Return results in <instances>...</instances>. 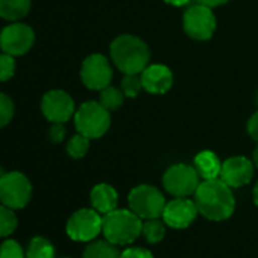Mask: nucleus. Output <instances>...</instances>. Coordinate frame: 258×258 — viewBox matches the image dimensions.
Segmentation results:
<instances>
[{
  "label": "nucleus",
  "mask_w": 258,
  "mask_h": 258,
  "mask_svg": "<svg viewBox=\"0 0 258 258\" xmlns=\"http://www.w3.org/2000/svg\"><path fill=\"white\" fill-rule=\"evenodd\" d=\"M253 166H256V169H258V146L253 151Z\"/></svg>",
  "instance_id": "obj_35"
},
{
  "label": "nucleus",
  "mask_w": 258,
  "mask_h": 258,
  "mask_svg": "<svg viewBox=\"0 0 258 258\" xmlns=\"http://www.w3.org/2000/svg\"><path fill=\"white\" fill-rule=\"evenodd\" d=\"M247 133L253 140L258 142V111L247 121Z\"/></svg>",
  "instance_id": "obj_31"
},
{
  "label": "nucleus",
  "mask_w": 258,
  "mask_h": 258,
  "mask_svg": "<svg viewBox=\"0 0 258 258\" xmlns=\"http://www.w3.org/2000/svg\"><path fill=\"white\" fill-rule=\"evenodd\" d=\"M143 90V81L140 73H126L121 79V91L126 97H136Z\"/></svg>",
  "instance_id": "obj_24"
},
{
  "label": "nucleus",
  "mask_w": 258,
  "mask_h": 258,
  "mask_svg": "<svg viewBox=\"0 0 258 258\" xmlns=\"http://www.w3.org/2000/svg\"><path fill=\"white\" fill-rule=\"evenodd\" d=\"M81 79L84 85L90 90H103L111 84L112 70L109 61L99 53L90 55L81 69Z\"/></svg>",
  "instance_id": "obj_11"
},
{
  "label": "nucleus",
  "mask_w": 258,
  "mask_h": 258,
  "mask_svg": "<svg viewBox=\"0 0 258 258\" xmlns=\"http://www.w3.org/2000/svg\"><path fill=\"white\" fill-rule=\"evenodd\" d=\"M195 204L205 219L220 222L232 216L235 208V199L231 187L220 178L204 179L195 193Z\"/></svg>",
  "instance_id": "obj_1"
},
{
  "label": "nucleus",
  "mask_w": 258,
  "mask_h": 258,
  "mask_svg": "<svg viewBox=\"0 0 258 258\" xmlns=\"http://www.w3.org/2000/svg\"><path fill=\"white\" fill-rule=\"evenodd\" d=\"M88 146H90V139L78 133L75 137L70 139V142L67 145V152H69V155L72 158L79 160V158H82L87 154Z\"/></svg>",
  "instance_id": "obj_25"
},
{
  "label": "nucleus",
  "mask_w": 258,
  "mask_h": 258,
  "mask_svg": "<svg viewBox=\"0 0 258 258\" xmlns=\"http://www.w3.org/2000/svg\"><path fill=\"white\" fill-rule=\"evenodd\" d=\"M16 73V61L13 55L2 53L0 55V82L11 79Z\"/></svg>",
  "instance_id": "obj_27"
},
{
  "label": "nucleus",
  "mask_w": 258,
  "mask_h": 258,
  "mask_svg": "<svg viewBox=\"0 0 258 258\" xmlns=\"http://www.w3.org/2000/svg\"><path fill=\"white\" fill-rule=\"evenodd\" d=\"M2 176H4V170L0 169V179H2Z\"/></svg>",
  "instance_id": "obj_36"
},
{
  "label": "nucleus",
  "mask_w": 258,
  "mask_h": 258,
  "mask_svg": "<svg viewBox=\"0 0 258 258\" xmlns=\"http://www.w3.org/2000/svg\"><path fill=\"white\" fill-rule=\"evenodd\" d=\"M198 213L199 211L196 208L195 201H190L187 198H176L166 204L163 211V220L166 225L175 229H184L195 222Z\"/></svg>",
  "instance_id": "obj_13"
},
{
  "label": "nucleus",
  "mask_w": 258,
  "mask_h": 258,
  "mask_svg": "<svg viewBox=\"0 0 258 258\" xmlns=\"http://www.w3.org/2000/svg\"><path fill=\"white\" fill-rule=\"evenodd\" d=\"M34 41V31L23 23H13L0 32V49L13 56H20L29 52Z\"/></svg>",
  "instance_id": "obj_10"
},
{
  "label": "nucleus",
  "mask_w": 258,
  "mask_h": 258,
  "mask_svg": "<svg viewBox=\"0 0 258 258\" xmlns=\"http://www.w3.org/2000/svg\"><path fill=\"white\" fill-rule=\"evenodd\" d=\"M64 136H66L64 124L62 123H53L52 127H50V139H52V142L59 143V142H62Z\"/></svg>",
  "instance_id": "obj_30"
},
{
  "label": "nucleus",
  "mask_w": 258,
  "mask_h": 258,
  "mask_svg": "<svg viewBox=\"0 0 258 258\" xmlns=\"http://www.w3.org/2000/svg\"><path fill=\"white\" fill-rule=\"evenodd\" d=\"M41 111L52 123H66L75 114L73 99L62 90H52L43 96Z\"/></svg>",
  "instance_id": "obj_12"
},
{
  "label": "nucleus",
  "mask_w": 258,
  "mask_h": 258,
  "mask_svg": "<svg viewBox=\"0 0 258 258\" xmlns=\"http://www.w3.org/2000/svg\"><path fill=\"white\" fill-rule=\"evenodd\" d=\"M17 228V216L13 208L0 205V237L11 235Z\"/></svg>",
  "instance_id": "obj_22"
},
{
  "label": "nucleus",
  "mask_w": 258,
  "mask_h": 258,
  "mask_svg": "<svg viewBox=\"0 0 258 258\" xmlns=\"http://www.w3.org/2000/svg\"><path fill=\"white\" fill-rule=\"evenodd\" d=\"M102 222L103 217L94 208H82L69 219L67 234L75 241H91L102 232Z\"/></svg>",
  "instance_id": "obj_8"
},
{
  "label": "nucleus",
  "mask_w": 258,
  "mask_h": 258,
  "mask_svg": "<svg viewBox=\"0 0 258 258\" xmlns=\"http://www.w3.org/2000/svg\"><path fill=\"white\" fill-rule=\"evenodd\" d=\"M164 188L175 198H188L196 193L199 187V173L195 167L187 164H175L167 169L163 176Z\"/></svg>",
  "instance_id": "obj_7"
},
{
  "label": "nucleus",
  "mask_w": 258,
  "mask_h": 258,
  "mask_svg": "<svg viewBox=\"0 0 258 258\" xmlns=\"http://www.w3.org/2000/svg\"><path fill=\"white\" fill-rule=\"evenodd\" d=\"M184 31L193 40H210L216 31V17L211 8L201 4L188 8L184 14Z\"/></svg>",
  "instance_id": "obj_9"
},
{
  "label": "nucleus",
  "mask_w": 258,
  "mask_h": 258,
  "mask_svg": "<svg viewBox=\"0 0 258 258\" xmlns=\"http://www.w3.org/2000/svg\"><path fill=\"white\" fill-rule=\"evenodd\" d=\"M123 91L108 85L103 90H100V105L103 108H106L108 111H114L117 109L121 103H123Z\"/></svg>",
  "instance_id": "obj_23"
},
{
  "label": "nucleus",
  "mask_w": 258,
  "mask_h": 258,
  "mask_svg": "<svg viewBox=\"0 0 258 258\" xmlns=\"http://www.w3.org/2000/svg\"><path fill=\"white\" fill-rule=\"evenodd\" d=\"M120 258H154V255L143 247H127L121 252Z\"/></svg>",
  "instance_id": "obj_29"
},
{
  "label": "nucleus",
  "mask_w": 258,
  "mask_h": 258,
  "mask_svg": "<svg viewBox=\"0 0 258 258\" xmlns=\"http://www.w3.org/2000/svg\"><path fill=\"white\" fill-rule=\"evenodd\" d=\"M31 10V0H0V17L19 22L28 16Z\"/></svg>",
  "instance_id": "obj_18"
},
{
  "label": "nucleus",
  "mask_w": 258,
  "mask_h": 258,
  "mask_svg": "<svg viewBox=\"0 0 258 258\" xmlns=\"http://www.w3.org/2000/svg\"><path fill=\"white\" fill-rule=\"evenodd\" d=\"M142 234L145 235V238L149 243H160L164 238V235H166L164 222H160L158 217L157 219H146V220H143Z\"/></svg>",
  "instance_id": "obj_21"
},
{
  "label": "nucleus",
  "mask_w": 258,
  "mask_h": 258,
  "mask_svg": "<svg viewBox=\"0 0 258 258\" xmlns=\"http://www.w3.org/2000/svg\"><path fill=\"white\" fill-rule=\"evenodd\" d=\"M75 124L79 134L88 139H99L111 124L109 111L100 102H85L75 112Z\"/></svg>",
  "instance_id": "obj_4"
},
{
  "label": "nucleus",
  "mask_w": 258,
  "mask_h": 258,
  "mask_svg": "<svg viewBox=\"0 0 258 258\" xmlns=\"http://www.w3.org/2000/svg\"><path fill=\"white\" fill-rule=\"evenodd\" d=\"M198 4L201 5H205V7H210V8H214V7H220L223 4H226L228 0H196Z\"/></svg>",
  "instance_id": "obj_32"
},
{
  "label": "nucleus",
  "mask_w": 258,
  "mask_h": 258,
  "mask_svg": "<svg viewBox=\"0 0 258 258\" xmlns=\"http://www.w3.org/2000/svg\"><path fill=\"white\" fill-rule=\"evenodd\" d=\"M129 202V210H133L140 219H157L163 216L166 201L161 191L152 185L143 184L129 193L127 198Z\"/></svg>",
  "instance_id": "obj_5"
},
{
  "label": "nucleus",
  "mask_w": 258,
  "mask_h": 258,
  "mask_svg": "<svg viewBox=\"0 0 258 258\" xmlns=\"http://www.w3.org/2000/svg\"><path fill=\"white\" fill-rule=\"evenodd\" d=\"M90 198H91L93 208L100 214H108L117 208V202H118L117 191L108 184H97L91 190Z\"/></svg>",
  "instance_id": "obj_16"
},
{
  "label": "nucleus",
  "mask_w": 258,
  "mask_h": 258,
  "mask_svg": "<svg viewBox=\"0 0 258 258\" xmlns=\"http://www.w3.org/2000/svg\"><path fill=\"white\" fill-rule=\"evenodd\" d=\"M143 228V219H140L133 210H112L103 214L102 232L105 238L117 246L131 244Z\"/></svg>",
  "instance_id": "obj_3"
},
{
  "label": "nucleus",
  "mask_w": 258,
  "mask_h": 258,
  "mask_svg": "<svg viewBox=\"0 0 258 258\" xmlns=\"http://www.w3.org/2000/svg\"><path fill=\"white\" fill-rule=\"evenodd\" d=\"M164 2L169 5H173V7H184L190 2V0H164Z\"/></svg>",
  "instance_id": "obj_33"
},
{
  "label": "nucleus",
  "mask_w": 258,
  "mask_h": 258,
  "mask_svg": "<svg viewBox=\"0 0 258 258\" xmlns=\"http://www.w3.org/2000/svg\"><path fill=\"white\" fill-rule=\"evenodd\" d=\"M31 195L32 185L23 173H4L2 179H0V201L4 205L13 210L25 208L31 201Z\"/></svg>",
  "instance_id": "obj_6"
},
{
  "label": "nucleus",
  "mask_w": 258,
  "mask_h": 258,
  "mask_svg": "<svg viewBox=\"0 0 258 258\" xmlns=\"http://www.w3.org/2000/svg\"><path fill=\"white\" fill-rule=\"evenodd\" d=\"M121 252L117 249V244L108 240L91 241L84 250V258H120Z\"/></svg>",
  "instance_id": "obj_19"
},
{
  "label": "nucleus",
  "mask_w": 258,
  "mask_h": 258,
  "mask_svg": "<svg viewBox=\"0 0 258 258\" xmlns=\"http://www.w3.org/2000/svg\"><path fill=\"white\" fill-rule=\"evenodd\" d=\"M0 258H25V252L16 240H7L0 246Z\"/></svg>",
  "instance_id": "obj_28"
},
{
  "label": "nucleus",
  "mask_w": 258,
  "mask_h": 258,
  "mask_svg": "<svg viewBox=\"0 0 258 258\" xmlns=\"http://www.w3.org/2000/svg\"><path fill=\"white\" fill-rule=\"evenodd\" d=\"M253 176V164L244 157H232L222 163L220 179L231 188H238L246 184Z\"/></svg>",
  "instance_id": "obj_14"
},
{
  "label": "nucleus",
  "mask_w": 258,
  "mask_h": 258,
  "mask_svg": "<svg viewBox=\"0 0 258 258\" xmlns=\"http://www.w3.org/2000/svg\"><path fill=\"white\" fill-rule=\"evenodd\" d=\"M111 58L120 72L142 73L149 62L148 44L136 35H120L111 43Z\"/></svg>",
  "instance_id": "obj_2"
},
{
  "label": "nucleus",
  "mask_w": 258,
  "mask_h": 258,
  "mask_svg": "<svg viewBox=\"0 0 258 258\" xmlns=\"http://www.w3.org/2000/svg\"><path fill=\"white\" fill-rule=\"evenodd\" d=\"M13 115H14L13 100L7 94L0 93V127L7 126L13 120Z\"/></svg>",
  "instance_id": "obj_26"
},
{
  "label": "nucleus",
  "mask_w": 258,
  "mask_h": 258,
  "mask_svg": "<svg viewBox=\"0 0 258 258\" xmlns=\"http://www.w3.org/2000/svg\"><path fill=\"white\" fill-rule=\"evenodd\" d=\"M253 202H255V205L258 207V182H256V185H255V188H253Z\"/></svg>",
  "instance_id": "obj_34"
},
{
  "label": "nucleus",
  "mask_w": 258,
  "mask_h": 258,
  "mask_svg": "<svg viewBox=\"0 0 258 258\" xmlns=\"http://www.w3.org/2000/svg\"><path fill=\"white\" fill-rule=\"evenodd\" d=\"M195 169L204 179H216L220 176L222 164L217 155L211 151H202L195 158Z\"/></svg>",
  "instance_id": "obj_17"
},
{
  "label": "nucleus",
  "mask_w": 258,
  "mask_h": 258,
  "mask_svg": "<svg viewBox=\"0 0 258 258\" xmlns=\"http://www.w3.org/2000/svg\"><path fill=\"white\" fill-rule=\"evenodd\" d=\"M143 88L152 94H163L170 90L173 84L172 70L163 64H154L142 72Z\"/></svg>",
  "instance_id": "obj_15"
},
{
  "label": "nucleus",
  "mask_w": 258,
  "mask_h": 258,
  "mask_svg": "<svg viewBox=\"0 0 258 258\" xmlns=\"http://www.w3.org/2000/svg\"><path fill=\"white\" fill-rule=\"evenodd\" d=\"M26 258H55V247L47 238L34 237L28 246Z\"/></svg>",
  "instance_id": "obj_20"
}]
</instances>
